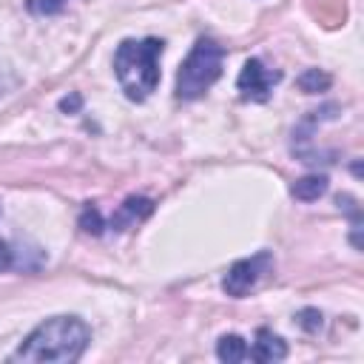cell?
<instances>
[{"label":"cell","instance_id":"cell-1","mask_svg":"<svg viewBox=\"0 0 364 364\" xmlns=\"http://www.w3.org/2000/svg\"><path fill=\"white\" fill-rule=\"evenodd\" d=\"M91 341V330L80 316H51L37 324L11 353V361L26 364H74Z\"/></svg>","mask_w":364,"mask_h":364},{"label":"cell","instance_id":"cell-2","mask_svg":"<svg viewBox=\"0 0 364 364\" xmlns=\"http://www.w3.org/2000/svg\"><path fill=\"white\" fill-rule=\"evenodd\" d=\"M165 43L159 37L122 40L114 54V74L131 102H145L159 85V57Z\"/></svg>","mask_w":364,"mask_h":364},{"label":"cell","instance_id":"cell-3","mask_svg":"<svg viewBox=\"0 0 364 364\" xmlns=\"http://www.w3.org/2000/svg\"><path fill=\"white\" fill-rule=\"evenodd\" d=\"M222 60L225 48L210 37H199L176 71V97L199 100L222 77Z\"/></svg>","mask_w":364,"mask_h":364},{"label":"cell","instance_id":"cell-4","mask_svg":"<svg viewBox=\"0 0 364 364\" xmlns=\"http://www.w3.org/2000/svg\"><path fill=\"white\" fill-rule=\"evenodd\" d=\"M270 267H273V256H270L267 250H262V253H256V256H250V259H239V262H233L230 270L225 273L222 290H225L228 296H233V299H242V296H247V293L259 284V279H262Z\"/></svg>","mask_w":364,"mask_h":364},{"label":"cell","instance_id":"cell-5","mask_svg":"<svg viewBox=\"0 0 364 364\" xmlns=\"http://www.w3.org/2000/svg\"><path fill=\"white\" fill-rule=\"evenodd\" d=\"M279 80H282V71L264 68L262 60L250 57V60L242 65V74H239V80H236V88L242 91V100H247V102H264Z\"/></svg>","mask_w":364,"mask_h":364},{"label":"cell","instance_id":"cell-6","mask_svg":"<svg viewBox=\"0 0 364 364\" xmlns=\"http://www.w3.org/2000/svg\"><path fill=\"white\" fill-rule=\"evenodd\" d=\"M151 213H154V199H148V196H128L117 208V213L108 219V228L119 233V230L134 228L136 222H145Z\"/></svg>","mask_w":364,"mask_h":364},{"label":"cell","instance_id":"cell-7","mask_svg":"<svg viewBox=\"0 0 364 364\" xmlns=\"http://www.w3.org/2000/svg\"><path fill=\"white\" fill-rule=\"evenodd\" d=\"M247 355H250L253 361H259V364H273V361L287 358V344H284L282 336L270 333L267 327H259L253 347H247Z\"/></svg>","mask_w":364,"mask_h":364},{"label":"cell","instance_id":"cell-8","mask_svg":"<svg viewBox=\"0 0 364 364\" xmlns=\"http://www.w3.org/2000/svg\"><path fill=\"white\" fill-rule=\"evenodd\" d=\"M327 188H330V182H327L324 173H307V176H301V179H296L290 185V193L299 202H316L318 196L327 193Z\"/></svg>","mask_w":364,"mask_h":364},{"label":"cell","instance_id":"cell-9","mask_svg":"<svg viewBox=\"0 0 364 364\" xmlns=\"http://www.w3.org/2000/svg\"><path fill=\"white\" fill-rule=\"evenodd\" d=\"M216 358L225 361V364H239L247 358V341L236 333H225L219 341H216Z\"/></svg>","mask_w":364,"mask_h":364},{"label":"cell","instance_id":"cell-10","mask_svg":"<svg viewBox=\"0 0 364 364\" xmlns=\"http://www.w3.org/2000/svg\"><path fill=\"white\" fill-rule=\"evenodd\" d=\"M296 82H299V88H301L304 94H318V91H327V88H330L333 77H330L327 71H321V68H307V71L299 74Z\"/></svg>","mask_w":364,"mask_h":364},{"label":"cell","instance_id":"cell-11","mask_svg":"<svg viewBox=\"0 0 364 364\" xmlns=\"http://www.w3.org/2000/svg\"><path fill=\"white\" fill-rule=\"evenodd\" d=\"M77 225H80V230L88 233V236H100V233L105 230V219H102V213H100L97 205H85V208L80 210Z\"/></svg>","mask_w":364,"mask_h":364},{"label":"cell","instance_id":"cell-12","mask_svg":"<svg viewBox=\"0 0 364 364\" xmlns=\"http://www.w3.org/2000/svg\"><path fill=\"white\" fill-rule=\"evenodd\" d=\"M296 321H299V327H301L304 333H318L321 324H324V316H321V310H316V307H304V310L296 313Z\"/></svg>","mask_w":364,"mask_h":364},{"label":"cell","instance_id":"cell-13","mask_svg":"<svg viewBox=\"0 0 364 364\" xmlns=\"http://www.w3.org/2000/svg\"><path fill=\"white\" fill-rule=\"evenodd\" d=\"M68 0H28V11L31 14H43V17H51L57 11L65 9Z\"/></svg>","mask_w":364,"mask_h":364},{"label":"cell","instance_id":"cell-14","mask_svg":"<svg viewBox=\"0 0 364 364\" xmlns=\"http://www.w3.org/2000/svg\"><path fill=\"white\" fill-rule=\"evenodd\" d=\"M80 108H82V97L77 91H71L68 97L60 100V111H65V114H80Z\"/></svg>","mask_w":364,"mask_h":364},{"label":"cell","instance_id":"cell-15","mask_svg":"<svg viewBox=\"0 0 364 364\" xmlns=\"http://www.w3.org/2000/svg\"><path fill=\"white\" fill-rule=\"evenodd\" d=\"M9 267H14V250L0 239V273H6Z\"/></svg>","mask_w":364,"mask_h":364}]
</instances>
